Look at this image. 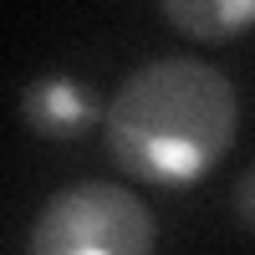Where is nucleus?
Here are the masks:
<instances>
[{"label":"nucleus","instance_id":"obj_1","mask_svg":"<svg viewBox=\"0 0 255 255\" xmlns=\"http://www.w3.org/2000/svg\"><path fill=\"white\" fill-rule=\"evenodd\" d=\"M235 118V87L220 67L194 56L148 61L108 108V148L128 174L184 189L230 148Z\"/></svg>","mask_w":255,"mask_h":255},{"label":"nucleus","instance_id":"obj_2","mask_svg":"<svg viewBox=\"0 0 255 255\" xmlns=\"http://www.w3.org/2000/svg\"><path fill=\"white\" fill-rule=\"evenodd\" d=\"M31 255H148V204L123 184H72L46 199L26 240Z\"/></svg>","mask_w":255,"mask_h":255},{"label":"nucleus","instance_id":"obj_3","mask_svg":"<svg viewBox=\"0 0 255 255\" xmlns=\"http://www.w3.org/2000/svg\"><path fill=\"white\" fill-rule=\"evenodd\" d=\"M20 113H26V128L36 138H77L82 128H87L97 118L92 108V92L82 87L77 77H41L31 82L26 102H20Z\"/></svg>","mask_w":255,"mask_h":255},{"label":"nucleus","instance_id":"obj_4","mask_svg":"<svg viewBox=\"0 0 255 255\" xmlns=\"http://www.w3.org/2000/svg\"><path fill=\"white\" fill-rule=\"evenodd\" d=\"M158 15L189 41H225L255 20V0H163Z\"/></svg>","mask_w":255,"mask_h":255},{"label":"nucleus","instance_id":"obj_5","mask_svg":"<svg viewBox=\"0 0 255 255\" xmlns=\"http://www.w3.org/2000/svg\"><path fill=\"white\" fill-rule=\"evenodd\" d=\"M250 220H255V179L245 174L240 179V225H250Z\"/></svg>","mask_w":255,"mask_h":255}]
</instances>
